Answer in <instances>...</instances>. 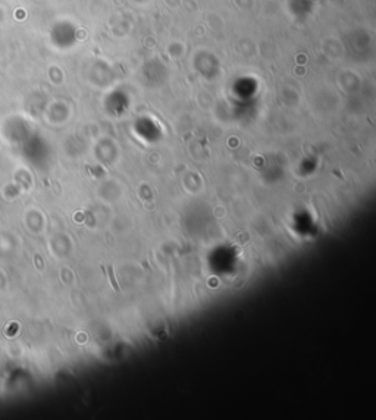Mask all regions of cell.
<instances>
[{
	"instance_id": "6da1fadb",
	"label": "cell",
	"mask_w": 376,
	"mask_h": 420,
	"mask_svg": "<svg viewBox=\"0 0 376 420\" xmlns=\"http://www.w3.org/2000/svg\"><path fill=\"white\" fill-rule=\"evenodd\" d=\"M107 276L110 278V282H112V287H113V290H115V291H121V288H119L118 282H116V281H115V278H113L112 266H107Z\"/></svg>"
}]
</instances>
